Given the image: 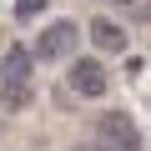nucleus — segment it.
Here are the masks:
<instances>
[{"label":"nucleus","mask_w":151,"mask_h":151,"mask_svg":"<svg viewBox=\"0 0 151 151\" xmlns=\"http://www.w3.org/2000/svg\"><path fill=\"white\" fill-rule=\"evenodd\" d=\"M30 65H35V50H25V45H10V50H5V65H0L5 86H25Z\"/></svg>","instance_id":"4"},{"label":"nucleus","mask_w":151,"mask_h":151,"mask_svg":"<svg viewBox=\"0 0 151 151\" xmlns=\"http://www.w3.org/2000/svg\"><path fill=\"white\" fill-rule=\"evenodd\" d=\"M76 45H81L76 20H55L35 35V60H65V55H76Z\"/></svg>","instance_id":"2"},{"label":"nucleus","mask_w":151,"mask_h":151,"mask_svg":"<svg viewBox=\"0 0 151 151\" xmlns=\"http://www.w3.org/2000/svg\"><path fill=\"white\" fill-rule=\"evenodd\" d=\"M70 151H101V146H70Z\"/></svg>","instance_id":"9"},{"label":"nucleus","mask_w":151,"mask_h":151,"mask_svg":"<svg viewBox=\"0 0 151 151\" xmlns=\"http://www.w3.org/2000/svg\"><path fill=\"white\" fill-rule=\"evenodd\" d=\"M70 91L86 96V101L106 96V65H101V60H76V65H70Z\"/></svg>","instance_id":"3"},{"label":"nucleus","mask_w":151,"mask_h":151,"mask_svg":"<svg viewBox=\"0 0 151 151\" xmlns=\"http://www.w3.org/2000/svg\"><path fill=\"white\" fill-rule=\"evenodd\" d=\"M45 10V0H15V20H35Z\"/></svg>","instance_id":"8"},{"label":"nucleus","mask_w":151,"mask_h":151,"mask_svg":"<svg viewBox=\"0 0 151 151\" xmlns=\"http://www.w3.org/2000/svg\"><path fill=\"white\" fill-rule=\"evenodd\" d=\"M91 40H96V45H101L106 55H121V50H126V30H121L116 20H106V15H101V20L91 25Z\"/></svg>","instance_id":"5"},{"label":"nucleus","mask_w":151,"mask_h":151,"mask_svg":"<svg viewBox=\"0 0 151 151\" xmlns=\"http://www.w3.org/2000/svg\"><path fill=\"white\" fill-rule=\"evenodd\" d=\"M30 101V86H5V96H0V106H5V111H20Z\"/></svg>","instance_id":"6"},{"label":"nucleus","mask_w":151,"mask_h":151,"mask_svg":"<svg viewBox=\"0 0 151 151\" xmlns=\"http://www.w3.org/2000/svg\"><path fill=\"white\" fill-rule=\"evenodd\" d=\"M116 5H121V0H116Z\"/></svg>","instance_id":"10"},{"label":"nucleus","mask_w":151,"mask_h":151,"mask_svg":"<svg viewBox=\"0 0 151 151\" xmlns=\"http://www.w3.org/2000/svg\"><path fill=\"white\" fill-rule=\"evenodd\" d=\"M96 146L101 151H141V131L126 111H106L96 121Z\"/></svg>","instance_id":"1"},{"label":"nucleus","mask_w":151,"mask_h":151,"mask_svg":"<svg viewBox=\"0 0 151 151\" xmlns=\"http://www.w3.org/2000/svg\"><path fill=\"white\" fill-rule=\"evenodd\" d=\"M121 10H126L131 20H141V25H151V0H121Z\"/></svg>","instance_id":"7"}]
</instances>
